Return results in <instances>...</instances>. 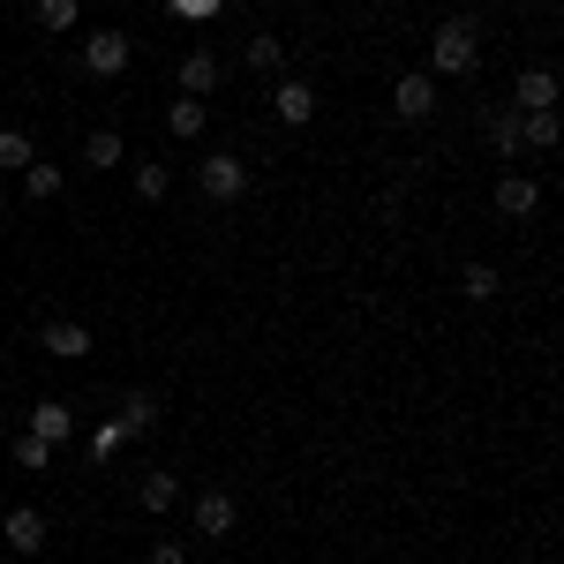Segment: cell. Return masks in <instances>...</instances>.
Instances as JSON below:
<instances>
[{
	"label": "cell",
	"mask_w": 564,
	"mask_h": 564,
	"mask_svg": "<svg viewBox=\"0 0 564 564\" xmlns=\"http://www.w3.org/2000/svg\"><path fill=\"white\" fill-rule=\"evenodd\" d=\"M475 68H481V31H475V15L436 23V39H430V76H475Z\"/></svg>",
	"instance_id": "1"
},
{
	"label": "cell",
	"mask_w": 564,
	"mask_h": 564,
	"mask_svg": "<svg viewBox=\"0 0 564 564\" xmlns=\"http://www.w3.org/2000/svg\"><path fill=\"white\" fill-rule=\"evenodd\" d=\"M196 188H204V204H241V196H249V159L212 151V159L196 166Z\"/></svg>",
	"instance_id": "2"
},
{
	"label": "cell",
	"mask_w": 564,
	"mask_h": 564,
	"mask_svg": "<svg viewBox=\"0 0 564 564\" xmlns=\"http://www.w3.org/2000/svg\"><path fill=\"white\" fill-rule=\"evenodd\" d=\"M76 61H84V76H98V84H113V76H121V68L135 61V39H129V31H90Z\"/></svg>",
	"instance_id": "3"
},
{
	"label": "cell",
	"mask_w": 564,
	"mask_h": 564,
	"mask_svg": "<svg viewBox=\"0 0 564 564\" xmlns=\"http://www.w3.org/2000/svg\"><path fill=\"white\" fill-rule=\"evenodd\" d=\"M90 347H98V339H90L84 316H45L39 324V354H53V361H84Z\"/></svg>",
	"instance_id": "4"
},
{
	"label": "cell",
	"mask_w": 564,
	"mask_h": 564,
	"mask_svg": "<svg viewBox=\"0 0 564 564\" xmlns=\"http://www.w3.org/2000/svg\"><path fill=\"white\" fill-rule=\"evenodd\" d=\"M234 520H241V512H234V497H226V489H196V497H188V527H196L204 542H226Z\"/></svg>",
	"instance_id": "5"
},
{
	"label": "cell",
	"mask_w": 564,
	"mask_h": 564,
	"mask_svg": "<svg viewBox=\"0 0 564 564\" xmlns=\"http://www.w3.org/2000/svg\"><path fill=\"white\" fill-rule=\"evenodd\" d=\"M391 113H399L406 129H422L436 113V76H399V84H391Z\"/></svg>",
	"instance_id": "6"
},
{
	"label": "cell",
	"mask_w": 564,
	"mask_h": 564,
	"mask_svg": "<svg viewBox=\"0 0 564 564\" xmlns=\"http://www.w3.org/2000/svg\"><path fill=\"white\" fill-rule=\"evenodd\" d=\"M271 113H279V129H308V121H316V84H302V76H279V90H271Z\"/></svg>",
	"instance_id": "7"
},
{
	"label": "cell",
	"mask_w": 564,
	"mask_h": 564,
	"mask_svg": "<svg viewBox=\"0 0 564 564\" xmlns=\"http://www.w3.org/2000/svg\"><path fill=\"white\" fill-rule=\"evenodd\" d=\"M0 542H8V557H39V550H45V520H39V505H15V512L0 520Z\"/></svg>",
	"instance_id": "8"
},
{
	"label": "cell",
	"mask_w": 564,
	"mask_h": 564,
	"mask_svg": "<svg viewBox=\"0 0 564 564\" xmlns=\"http://www.w3.org/2000/svg\"><path fill=\"white\" fill-rule=\"evenodd\" d=\"M497 218H534L542 212V181H527V174H497Z\"/></svg>",
	"instance_id": "9"
},
{
	"label": "cell",
	"mask_w": 564,
	"mask_h": 564,
	"mask_svg": "<svg viewBox=\"0 0 564 564\" xmlns=\"http://www.w3.org/2000/svg\"><path fill=\"white\" fill-rule=\"evenodd\" d=\"M218 90V53L212 45H188L181 53V98H212Z\"/></svg>",
	"instance_id": "10"
},
{
	"label": "cell",
	"mask_w": 564,
	"mask_h": 564,
	"mask_svg": "<svg viewBox=\"0 0 564 564\" xmlns=\"http://www.w3.org/2000/svg\"><path fill=\"white\" fill-rule=\"evenodd\" d=\"M512 106H520V113H542V106H557V68H542V61H534V68H520V84H512Z\"/></svg>",
	"instance_id": "11"
},
{
	"label": "cell",
	"mask_w": 564,
	"mask_h": 564,
	"mask_svg": "<svg viewBox=\"0 0 564 564\" xmlns=\"http://www.w3.org/2000/svg\"><path fill=\"white\" fill-rule=\"evenodd\" d=\"M135 505H143L151 520H166V512H181V481L166 475V467H151V475L135 481Z\"/></svg>",
	"instance_id": "12"
},
{
	"label": "cell",
	"mask_w": 564,
	"mask_h": 564,
	"mask_svg": "<svg viewBox=\"0 0 564 564\" xmlns=\"http://www.w3.org/2000/svg\"><path fill=\"white\" fill-rule=\"evenodd\" d=\"M31 436H45V444L61 452V444L76 436V406H61V399H39V406H31Z\"/></svg>",
	"instance_id": "13"
},
{
	"label": "cell",
	"mask_w": 564,
	"mask_h": 564,
	"mask_svg": "<svg viewBox=\"0 0 564 564\" xmlns=\"http://www.w3.org/2000/svg\"><path fill=\"white\" fill-rule=\"evenodd\" d=\"M159 414H166V406H159V391H129L113 422H121L129 436H151V430H159Z\"/></svg>",
	"instance_id": "14"
},
{
	"label": "cell",
	"mask_w": 564,
	"mask_h": 564,
	"mask_svg": "<svg viewBox=\"0 0 564 564\" xmlns=\"http://www.w3.org/2000/svg\"><path fill=\"white\" fill-rule=\"evenodd\" d=\"M481 135H489L497 159H520V106H497V113L481 121Z\"/></svg>",
	"instance_id": "15"
},
{
	"label": "cell",
	"mask_w": 564,
	"mask_h": 564,
	"mask_svg": "<svg viewBox=\"0 0 564 564\" xmlns=\"http://www.w3.org/2000/svg\"><path fill=\"white\" fill-rule=\"evenodd\" d=\"M204 121H212V98H174V106H166V129H174L181 143H196Z\"/></svg>",
	"instance_id": "16"
},
{
	"label": "cell",
	"mask_w": 564,
	"mask_h": 564,
	"mask_svg": "<svg viewBox=\"0 0 564 564\" xmlns=\"http://www.w3.org/2000/svg\"><path fill=\"white\" fill-rule=\"evenodd\" d=\"M121 159H129L121 129H90V135H84V166H98V174H106V166H121Z\"/></svg>",
	"instance_id": "17"
},
{
	"label": "cell",
	"mask_w": 564,
	"mask_h": 564,
	"mask_svg": "<svg viewBox=\"0 0 564 564\" xmlns=\"http://www.w3.org/2000/svg\"><path fill=\"white\" fill-rule=\"evenodd\" d=\"M241 61H249V68H257V76H286V45L271 39V31H257V39L241 45Z\"/></svg>",
	"instance_id": "18"
},
{
	"label": "cell",
	"mask_w": 564,
	"mask_h": 564,
	"mask_svg": "<svg viewBox=\"0 0 564 564\" xmlns=\"http://www.w3.org/2000/svg\"><path fill=\"white\" fill-rule=\"evenodd\" d=\"M76 15H84L76 0H31V23H39L45 39H61V31H76Z\"/></svg>",
	"instance_id": "19"
},
{
	"label": "cell",
	"mask_w": 564,
	"mask_h": 564,
	"mask_svg": "<svg viewBox=\"0 0 564 564\" xmlns=\"http://www.w3.org/2000/svg\"><path fill=\"white\" fill-rule=\"evenodd\" d=\"M61 188H68V174H61V166H45V159H31V166H23V196H31V204H53Z\"/></svg>",
	"instance_id": "20"
},
{
	"label": "cell",
	"mask_w": 564,
	"mask_h": 564,
	"mask_svg": "<svg viewBox=\"0 0 564 564\" xmlns=\"http://www.w3.org/2000/svg\"><path fill=\"white\" fill-rule=\"evenodd\" d=\"M564 135V121H557V106H542V113H520V143H534V151H550Z\"/></svg>",
	"instance_id": "21"
},
{
	"label": "cell",
	"mask_w": 564,
	"mask_h": 564,
	"mask_svg": "<svg viewBox=\"0 0 564 564\" xmlns=\"http://www.w3.org/2000/svg\"><path fill=\"white\" fill-rule=\"evenodd\" d=\"M497 286H505L497 263H459V294H467V302H497Z\"/></svg>",
	"instance_id": "22"
},
{
	"label": "cell",
	"mask_w": 564,
	"mask_h": 564,
	"mask_svg": "<svg viewBox=\"0 0 564 564\" xmlns=\"http://www.w3.org/2000/svg\"><path fill=\"white\" fill-rule=\"evenodd\" d=\"M135 196H143V204H166V188H174V166H159V159H143V166H135Z\"/></svg>",
	"instance_id": "23"
},
{
	"label": "cell",
	"mask_w": 564,
	"mask_h": 564,
	"mask_svg": "<svg viewBox=\"0 0 564 564\" xmlns=\"http://www.w3.org/2000/svg\"><path fill=\"white\" fill-rule=\"evenodd\" d=\"M8 459H15V467H23V475H45V467H53V444H45V436H15V452H8Z\"/></svg>",
	"instance_id": "24"
},
{
	"label": "cell",
	"mask_w": 564,
	"mask_h": 564,
	"mask_svg": "<svg viewBox=\"0 0 564 564\" xmlns=\"http://www.w3.org/2000/svg\"><path fill=\"white\" fill-rule=\"evenodd\" d=\"M121 444H129V430H121V422H90V436H84L90 467H98V459H113V452H121Z\"/></svg>",
	"instance_id": "25"
},
{
	"label": "cell",
	"mask_w": 564,
	"mask_h": 564,
	"mask_svg": "<svg viewBox=\"0 0 564 564\" xmlns=\"http://www.w3.org/2000/svg\"><path fill=\"white\" fill-rule=\"evenodd\" d=\"M31 159H39V151H31V135H23V129H0V166H15V174H23Z\"/></svg>",
	"instance_id": "26"
},
{
	"label": "cell",
	"mask_w": 564,
	"mask_h": 564,
	"mask_svg": "<svg viewBox=\"0 0 564 564\" xmlns=\"http://www.w3.org/2000/svg\"><path fill=\"white\" fill-rule=\"evenodd\" d=\"M181 23H212V15H226V0H166Z\"/></svg>",
	"instance_id": "27"
},
{
	"label": "cell",
	"mask_w": 564,
	"mask_h": 564,
	"mask_svg": "<svg viewBox=\"0 0 564 564\" xmlns=\"http://www.w3.org/2000/svg\"><path fill=\"white\" fill-rule=\"evenodd\" d=\"M143 564H188V542H174V534H159V542H151V557Z\"/></svg>",
	"instance_id": "28"
},
{
	"label": "cell",
	"mask_w": 564,
	"mask_h": 564,
	"mask_svg": "<svg viewBox=\"0 0 564 564\" xmlns=\"http://www.w3.org/2000/svg\"><path fill=\"white\" fill-rule=\"evenodd\" d=\"M0 564H23V557H0Z\"/></svg>",
	"instance_id": "29"
},
{
	"label": "cell",
	"mask_w": 564,
	"mask_h": 564,
	"mask_svg": "<svg viewBox=\"0 0 564 564\" xmlns=\"http://www.w3.org/2000/svg\"><path fill=\"white\" fill-rule=\"evenodd\" d=\"M0 241H8V226H0Z\"/></svg>",
	"instance_id": "30"
}]
</instances>
